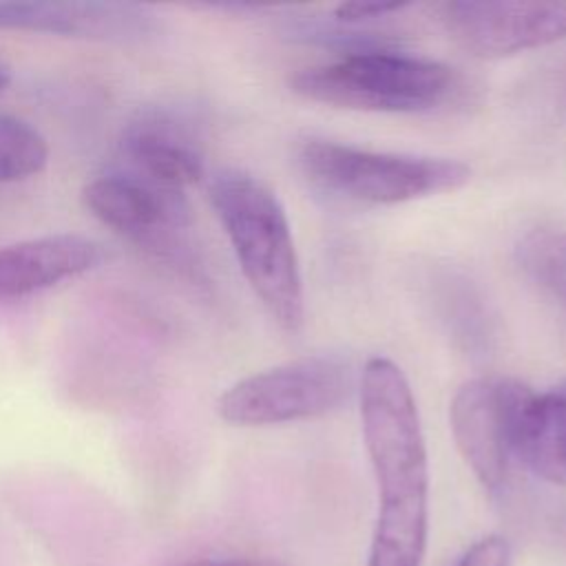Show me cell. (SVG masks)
<instances>
[{
  "label": "cell",
  "instance_id": "cell-1",
  "mask_svg": "<svg viewBox=\"0 0 566 566\" xmlns=\"http://www.w3.org/2000/svg\"><path fill=\"white\" fill-rule=\"evenodd\" d=\"M360 422L378 489L365 566H422L429 526V462L418 405L405 371L374 356L360 374Z\"/></svg>",
  "mask_w": 566,
  "mask_h": 566
},
{
  "label": "cell",
  "instance_id": "cell-2",
  "mask_svg": "<svg viewBox=\"0 0 566 566\" xmlns=\"http://www.w3.org/2000/svg\"><path fill=\"white\" fill-rule=\"evenodd\" d=\"M208 192L252 292L283 329L296 332L305 316L303 279L279 197L261 179L237 168L217 172Z\"/></svg>",
  "mask_w": 566,
  "mask_h": 566
},
{
  "label": "cell",
  "instance_id": "cell-3",
  "mask_svg": "<svg viewBox=\"0 0 566 566\" xmlns=\"http://www.w3.org/2000/svg\"><path fill=\"white\" fill-rule=\"evenodd\" d=\"M290 88L303 99L367 113H429L460 88L458 73L436 60L363 49L301 69Z\"/></svg>",
  "mask_w": 566,
  "mask_h": 566
},
{
  "label": "cell",
  "instance_id": "cell-4",
  "mask_svg": "<svg viewBox=\"0 0 566 566\" xmlns=\"http://www.w3.org/2000/svg\"><path fill=\"white\" fill-rule=\"evenodd\" d=\"M296 161L318 190L358 206L407 203L453 192L471 179V168L458 159L369 150L318 137L298 144Z\"/></svg>",
  "mask_w": 566,
  "mask_h": 566
},
{
  "label": "cell",
  "instance_id": "cell-5",
  "mask_svg": "<svg viewBox=\"0 0 566 566\" xmlns=\"http://www.w3.org/2000/svg\"><path fill=\"white\" fill-rule=\"evenodd\" d=\"M352 389L349 365L336 356H301L232 382L217 413L237 427H270L321 418Z\"/></svg>",
  "mask_w": 566,
  "mask_h": 566
},
{
  "label": "cell",
  "instance_id": "cell-6",
  "mask_svg": "<svg viewBox=\"0 0 566 566\" xmlns=\"http://www.w3.org/2000/svg\"><path fill=\"white\" fill-rule=\"evenodd\" d=\"M82 201L97 221L161 256H177L192 221L184 190L157 184L130 168L86 181Z\"/></svg>",
  "mask_w": 566,
  "mask_h": 566
},
{
  "label": "cell",
  "instance_id": "cell-7",
  "mask_svg": "<svg viewBox=\"0 0 566 566\" xmlns=\"http://www.w3.org/2000/svg\"><path fill=\"white\" fill-rule=\"evenodd\" d=\"M526 385L502 376L462 382L449 402V424L460 455L478 482L497 491L513 458V429Z\"/></svg>",
  "mask_w": 566,
  "mask_h": 566
},
{
  "label": "cell",
  "instance_id": "cell-8",
  "mask_svg": "<svg viewBox=\"0 0 566 566\" xmlns=\"http://www.w3.org/2000/svg\"><path fill=\"white\" fill-rule=\"evenodd\" d=\"M451 38L475 57H506L566 38V2L458 0L442 4Z\"/></svg>",
  "mask_w": 566,
  "mask_h": 566
},
{
  "label": "cell",
  "instance_id": "cell-9",
  "mask_svg": "<svg viewBox=\"0 0 566 566\" xmlns=\"http://www.w3.org/2000/svg\"><path fill=\"white\" fill-rule=\"evenodd\" d=\"M0 31L144 42L155 33V20L130 2H0Z\"/></svg>",
  "mask_w": 566,
  "mask_h": 566
},
{
  "label": "cell",
  "instance_id": "cell-10",
  "mask_svg": "<svg viewBox=\"0 0 566 566\" xmlns=\"http://www.w3.org/2000/svg\"><path fill=\"white\" fill-rule=\"evenodd\" d=\"M104 261L97 241L60 232L0 248V301L27 298L62 281L82 276Z\"/></svg>",
  "mask_w": 566,
  "mask_h": 566
},
{
  "label": "cell",
  "instance_id": "cell-11",
  "mask_svg": "<svg viewBox=\"0 0 566 566\" xmlns=\"http://www.w3.org/2000/svg\"><path fill=\"white\" fill-rule=\"evenodd\" d=\"M122 153L130 170L184 190L201 179L203 159L195 137L166 113H139L122 133Z\"/></svg>",
  "mask_w": 566,
  "mask_h": 566
},
{
  "label": "cell",
  "instance_id": "cell-12",
  "mask_svg": "<svg viewBox=\"0 0 566 566\" xmlns=\"http://www.w3.org/2000/svg\"><path fill=\"white\" fill-rule=\"evenodd\" d=\"M513 458L537 478L566 486V380L526 389L513 429Z\"/></svg>",
  "mask_w": 566,
  "mask_h": 566
},
{
  "label": "cell",
  "instance_id": "cell-13",
  "mask_svg": "<svg viewBox=\"0 0 566 566\" xmlns=\"http://www.w3.org/2000/svg\"><path fill=\"white\" fill-rule=\"evenodd\" d=\"M515 254L522 270L535 283L566 298V230L533 228L520 239Z\"/></svg>",
  "mask_w": 566,
  "mask_h": 566
},
{
  "label": "cell",
  "instance_id": "cell-14",
  "mask_svg": "<svg viewBox=\"0 0 566 566\" xmlns=\"http://www.w3.org/2000/svg\"><path fill=\"white\" fill-rule=\"evenodd\" d=\"M46 161L44 135L20 117L0 115V184L29 179L42 172Z\"/></svg>",
  "mask_w": 566,
  "mask_h": 566
},
{
  "label": "cell",
  "instance_id": "cell-15",
  "mask_svg": "<svg viewBox=\"0 0 566 566\" xmlns=\"http://www.w3.org/2000/svg\"><path fill=\"white\" fill-rule=\"evenodd\" d=\"M444 287L440 292V307L444 323L455 332L460 340H464L469 347L484 345L489 338V316L484 312L482 298L475 294L471 285H467L464 279H444Z\"/></svg>",
  "mask_w": 566,
  "mask_h": 566
},
{
  "label": "cell",
  "instance_id": "cell-16",
  "mask_svg": "<svg viewBox=\"0 0 566 566\" xmlns=\"http://www.w3.org/2000/svg\"><path fill=\"white\" fill-rule=\"evenodd\" d=\"M533 95L542 115L551 122L566 124V55L539 75V82L533 86Z\"/></svg>",
  "mask_w": 566,
  "mask_h": 566
},
{
  "label": "cell",
  "instance_id": "cell-17",
  "mask_svg": "<svg viewBox=\"0 0 566 566\" xmlns=\"http://www.w3.org/2000/svg\"><path fill=\"white\" fill-rule=\"evenodd\" d=\"M511 548L502 535H486L478 539L455 566H509Z\"/></svg>",
  "mask_w": 566,
  "mask_h": 566
},
{
  "label": "cell",
  "instance_id": "cell-18",
  "mask_svg": "<svg viewBox=\"0 0 566 566\" xmlns=\"http://www.w3.org/2000/svg\"><path fill=\"white\" fill-rule=\"evenodd\" d=\"M407 7V2H340L334 7V20L340 24H363L376 18L400 13Z\"/></svg>",
  "mask_w": 566,
  "mask_h": 566
},
{
  "label": "cell",
  "instance_id": "cell-19",
  "mask_svg": "<svg viewBox=\"0 0 566 566\" xmlns=\"http://www.w3.org/2000/svg\"><path fill=\"white\" fill-rule=\"evenodd\" d=\"M186 566H281V564L263 557H226V559H201Z\"/></svg>",
  "mask_w": 566,
  "mask_h": 566
},
{
  "label": "cell",
  "instance_id": "cell-20",
  "mask_svg": "<svg viewBox=\"0 0 566 566\" xmlns=\"http://www.w3.org/2000/svg\"><path fill=\"white\" fill-rule=\"evenodd\" d=\"M9 80H11V75H9V69H7V66L0 62V93L7 88Z\"/></svg>",
  "mask_w": 566,
  "mask_h": 566
}]
</instances>
